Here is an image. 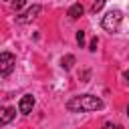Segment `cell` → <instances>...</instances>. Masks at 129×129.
<instances>
[{
	"instance_id": "cell-1",
	"label": "cell",
	"mask_w": 129,
	"mask_h": 129,
	"mask_svg": "<svg viewBox=\"0 0 129 129\" xmlns=\"http://www.w3.org/2000/svg\"><path fill=\"white\" fill-rule=\"evenodd\" d=\"M103 101L95 95H79L67 101V109L73 113H81V111H99L103 109Z\"/></svg>"
},
{
	"instance_id": "cell-2",
	"label": "cell",
	"mask_w": 129,
	"mask_h": 129,
	"mask_svg": "<svg viewBox=\"0 0 129 129\" xmlns=\"http://www.w3.org/2000/svg\"><path fill=\"white\" fill-rule=\"evenodd\" d=\"M121 20H123V12L115 8V10H109V12L103 16V22H101V24H103V28H105V30L115 32V30L121 26Z\"/></svg>"
},
{
	"instance_id": "cell-3",
	"label": "cell",
	"mask_w": 129,
	"mask_h": 129,
	"mask_svg": "<svg viewBox=\"0 0 129 129\" xmlns=\"http://www.w3.org/2000/svg\"><path fill=\"white\" fill-rule=\"evenodd\" d=\"M16 67V56L8 50H2L0 52V75L2 77H8Z\"/></svg>"
},
{
	"instance_id": "cell-4",
	"label": "cell",
	"mask_w": 129,
	"mask_h": 129,
	"mask_svg": "<svg viewBox=\"0 0 129 129\" xmlns=\"http://www.w3.org/2000/svg\"><path fill=\"white\" fill-rule=\"evenodd\" d=\"M40 10H42V6H40V4H32L28 10H24L22 14H18V16H16V22H18V24H26V22H32V20H34V18L40 14Z\"/></svg>"
},
{
	"instance_id": "cell-5",
	"label": "cell",
	"mask_w": 129,
	"mask_h": 129,
	"mask_svg": "<svg viewBox=\"0 0 129 129\" xmlns=\"http://www.w3.org/2000/svg\"><path fill=\"white\" fill-rule=\"evenodd\" d=\"M32 107H34V97H32V95H24V97L18 101V111H20L22 115L32 113Z\"/></svg>"
},
{
	"instance_id": "cell-6",
	"label": "cell",
	"mask_w": 129,
	"mask_h": 129,
	"mask_svg": "<svg viewBox=\"0 0 129 129\" xmlns=\"http://www.w3.org/2000/svg\"><path fill=\"white\" fill-rule=\"evenodd\" d=\"M14 117H16V109L14 107H0V127L8 125Z\"/></svg>"
},
{
	"instance_id": "cell-7",
	"label": "cell",
	"mask_w": 129,
	"mask_h": 129,
	"mask_svg": "<svg viewBox=\"0 0 129 129\" xmlns=\"http://www.w3.org/2000/svg\"><path fill=\"white\" fill-rule=\"evenodd\" d=\"M83 12H85V8H83V4H79V2H75L71 8H69V16L75 20V18H79V16H83Z\"/></svg>"
},
{
	"instance_id": "cell-8",
	"label": "cell",
	"mask_w": 129,
	"mask_h": 129,
	"mask_svg": "<svg viewBox=\"0 0 129 129\" xmlns=\"http://www.w3.org/2000/svg\"><path fill=\"white\" fill-rule=\"evenodd\" d=\"M75 60H77V58H75L73 54H64V56L60 58V67H62L64 71H71L73 64H75Z\"/></svg>"
},
{
	"instance_id": "cell-9",
	"label": "cell",
	"mask_w": 129,
	"mask_h": 129,
	"mask_svg": "<svg viewBox=\"0 0 129 129\" xmlns=\"http://www.w3.org/2000/svg\"><path fill=\"white\" fill-rule=\"evenodd\" d=\"M105 2H107V0H95V2H93V6H91V12H93V14H97V12L105 6Z\"/></svg>"
},
{
	"instance_id": "cell-10",
	"label": "cell",
	"mask_w": 129,
	"mask_h": 129,
	"mask_svg": "<svg viewBox=\"0 0 129 129\" xmlns=\"http://www.w3.org/2000/svg\"><path fill=\"white\" fill-rule=\"evenodd\" d=\"M77 44H79L81 48L85 46V32H83V30H79V32H77Z\"/></svg>"
},
{
	"instance_id": "cell-11",
	"label": "cell",
	"mask_w": 129,
	"mask_h": 129,
	"mask_svg": "<svg viewBox=\"0 0 129 129\" xmlns=\"http://www.w3.org/2000/svg\"><path fill=\"white\" fill-rule=\"evenodd\" d=\"M97 44H99L97 36H95V38H91V42H89V50H91V52H95V50H97Z\"/></svg>"
},
{
	"instance_id": "cell-12",
	"label": "cell",
	"mask_w": 129,
	"mask_h": 129,
	"mask_svg": "<svg viewBox=\"0 0 129 129\" xmlns=\"http://www.w3.org/2000/svg\"><path fill=\"white\" fill-rule=\"evenodd\" d=\"M24 4H26V0H14V2H12V8H14V10H20Z\"/></svg>"
},
{
	"instance_id": "cell-13",
	"label": "cell",
	"mask_w": 129,
	"mask_h": 129,
	"mask_svg": "<svg viewBox=\"0 0 129 129\" xmlns=\"http://www.w3.org/2000/svg\"><path fill=\"white\" fill-rule=\"evenodd\" d=\"M103 129H117V127H115L113 123H105V125H103Z\"/></svg>"
},
{
	"instance_id": "cell-14",
	"label": "cell",
	"mask_w": 129,
	"mask_h": 129,
	"mask_svg": "<svg viewBox=\"0 0 129 129\" xmlns=\"http://www.w3.org/2000/svg\"><path fill=\"white\" fill-rule=\"evenodd\" d=\"M123 79H125V83H127V85H129V71H127V73H125V75H123Z\"/></svg>"
},
{
	"instance_id": "cell-15",
	"label": "cell",
	"mask_w": 129,
	"mask_h": 129,
	"mask_svg": "<svg viewBox=\"0 0 129 129\" xmlns=\"http://www.w3.org/2000/svg\"><path fill=\"white\" fill-rule=\"evenodd\" d=\"M127 117H129V105H127Z\"/></svg>"
}]
</instances>
